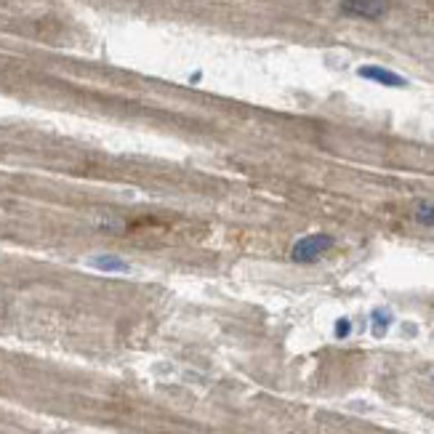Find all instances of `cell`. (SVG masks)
<instances>
[{
	"mask_svg": "<svg viewBox=\"0 0 434 434\" xmlns=\"http://www.w3.org/2000/svg\"><path fill=\"white\" fill-rule=\"evenodd\" d=\"M349 331H352V322L349 320H338L336 322V336L338 338H347V336H349Z\"/></svg>",
	"mask_w": 434,
	"mask_h": 434,
	"instance_id": "52a82bcc",
	"label": "cell"
},
{
	"mask_svg": "<svg viewBox=\"0 0 434 434\" xmlns=\"http://www.w3.org/2000/svg\"><path fill=\"white\" fill-rule=\"evenodd\" d=\"M331 248H333V238L325 232H317V235H307V238L298 240L291 251V259L298 264H312V261L322 259Z\"/></svg>",
	"mask_w": 434,
	"mask_h": 434,
	"instance_id": "6da1fadb",
	"label": "cell"
},
{
	"mask_svg": "<svg viewBox=\"0 0 434 434\" xmlns=\"http://www.w3.org/2000/svg\"><path fill=\"white\" fill-rule=\"evenodd\" d=\"M360 78L365 80H373V83H381V85H389V88H405L407 80L403 75H397V72L386 70V67H376V64H365L357 70Z\"/></svg>",
	"mask_w": 434,
	"mask_h": 434,
	"instance_id": "3957f363",
	"label": "cell"
},
{
	"mask_svg": "<svg viewBox=\"0 0 434 434\" xmlns=\"http://www.w3.org/2000/svg\"><path fill=\"white\" fill-rule=\"evenodd\" d=\"M88 264L99 269V272H131V264L123 261L120 256H110V253H104V256H94Z\"/></svg>",
	"mask_w": 434,
	"mask_h": 434,
	"instance_id": "277c9868",
	"label": "cell"
},
{
	"mask_svg": "<svg viewBox=\"0 0 434 434\" xmlns=\"http://www.w3.org/2000/svg\"><path fill=\"white\" fill-rule=\"evenodd\" d=\"M389 325H392V314H389L386 309H376V312H373V333H376V336H384Z\"/></svg>",
	"mask_w": 434,
	"mask_h": 434,
	"instance_id": "5b68a950",
	"label": "cell"
},
{
	"mask_svg": "<svg viewBox=\"0 0 434 434\" xmlns=\"http://www.w3.org/2000/svg\"><path fill=\"white\" fill-rule=\"evenodd\" d=\"M416 219H419L421 224L434 226V205H419V210H416Z\"/></svg>",
	"mask_w": 434,
	"mask_h": 434,
	"instance_id": "8992f818",
	"label": "cell"
},
{
	"mask_svg": "<svg viewBox=\"0 0 434 434\" xmlns=\"http://www.w3.org/2000/svg\"><path fill=\"white\" fill-rule=\"evenodd\" d=\"M341 11L360 19H381L389 8V0H338Z\"/></svg>",
	"mask_w": 434,
	"mask_h": 434,
	"instance_id": "7a4b0ae2",
	"label": "cell"
}]
</instances>
